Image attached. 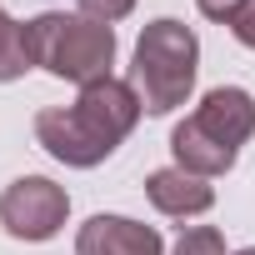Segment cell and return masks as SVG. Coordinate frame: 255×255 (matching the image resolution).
I'll list each match as a JSON object with an SVG mask.
<instances>
[{
    "instance_id": "6da1fadb",
    "label": "cell",
    "mask_w": 255,
    "mask_h": 255,
    "mask_svg": "<svg viewBox=\"0 0 255 255\" xmlns=\"http://www.w3.org/2000/svg\"><path fill=\"white\" fill-rule=\"evenodd\" d=\"M140 115H145V105H140L135 85L120 75H105L95 85H80L75 105H45L35 115V140L60 165L90 170L105 155H115V145L140 125Z\"/></svg>"
},
{
    "instance_id": "7a4b0ae2",
    "label": "cell",
    "mask_w": 255,
    "mask_h": 255,
    "mask_svg": "<svg viewBox=\"0 0 255 255\" xmlns=\"http://www.w3.org/2000/svg\"><path fill=\"white\" fill-rule=\"evenodd\" d=\"M25 50H30V65L50 70L55 80L95 85L115 65V30L90 15L40 10L35 20H25Z\"/></svg>"
},
{
    "instance_id": "3957f363",
    "label": "cell",
    "mask_w": 255,
    "mask_h": 255,
    "mask_svg": "<svg viewBox=\"0 0 255 255\" xmlns=\"http://www.w3.org/2000/svg\"><path fill=\"white\" fill-rule=\"evenodd\" d=\"M195 65H200V40L185 20H150L135 40V65H130V85L145 105V115H170L175 105L190 100L195 90Z\"/></svg>"
},
{
    "instance_id": "277c9868",
    "label": "cell",
    "mask_w": 255,
    "mask_h": 255,
    "mask_svg": "<svg viewBox=\"0 0 255 255\" xmlns=\"http://www.w3.org/2000/svg\"><path fill=\"white\" fill-rule=\"evenodd\" d=\"M65 215H70V195H65V185H55L45 175H20L0 195V225L15 240H55Z\"/></svg>"
},
{
    "instance_id": "5b68a950",
    "label": "cell",
    "mask_w": 255,
    "mask_h": 255,
    "mask_svg": "<svg viewBox=\"0 0 255 255\" xmlns=\"http://www.w3.org/2000/svg\"><path fill=\"white\" fill-rule=\"evenodd\" d=\"M75 255H165V240L130 215H90L75 235Z\"/></svg>"
},
{
    "instance_id": "8992f818",
    "label": "cell",
    "mask_w": 255,
    "mask_h": 255,
    "mask_svg": "<svg viewBox=\"0 0 255 255\" xmlns=\"http://www.w3.org/2000/svg\"><path fill=\"white\" fill-rule=\"evenodd\" d=\"M190 120L200 125L210 140H220L225 150H240V145L255 135V95L240 90V85H215V90L195 105Z\"/></svg>"
},
{
    "instance_id": "52a82bcc",
    "label": "cell",
    "mask_w": 255,
    "mask_h": 255,
    "mask_svg": "<svg viewBox=\"0 0 255 255\" xmlns=\"http://www.w3.org/2000/svg\"><path fill=\"white\" fill-rule=\"evenodd\" d=\"M145 195H150V205H155L160 215H175V220L205 215V210L215 205L210 180H205V175H190V170H180V165L150 170V175H145Z\"/></svg>"
},
{
    "instance_id": "ba28073f",
    "label": "cell",
    "mask_w": 255,
    "mask_h": 255,
    "mask_svg": "<svg viewBox=\"0 0 255 255\" xmlns=\"http://www.w3.org/2000/svg\"><path fill=\"white\" fill-rule=\"evenodd\" d=\"M30 70V50H25V25L5 15L0 5V80H20Z\"/></svg>"
},
{
    "instance_id": "9c48e42d",
    "label": "cell",
    "mask_w": 255,
    "mask_h": 255,
    "mask_svg": "<svg viewBox=\"0 0 255 255\" xmlns=\"http://www.w3.org/2000/svg\"><path fill=\"white\" fill-rule=\"evenodd\" d=\"M175 255H225V235L215 225H190V230H180Z\"/></svg>"
},
{
    "instance_id": "30bf717a",
    "label": "cell",
    "mask_w": 255,
    "mask_h": 255,
    "mask_svg": "<svg viewBox=\"0 0 255 255\" xmlns=\"http://www.w3.org/2000/svg\"><path fill=\"white\" fill-rule=\"evenodd\" d=\"M75 5H80V15H90L100 25H115V20H125L135 10V0H75Z\"/></svg>"
},
{
    "instance_id": "8fae6325",
    "label": "cell",
    "mask_w": 255,
    "mask_h": 255,
    "mask_svg": "<svg viewBox=\"0 0 255 255\" xmlns=\"http://www.w3.org/2000/svg\"><path fill=\"white\" fill-rule=\"evenodd\" d=\"M195 5H200V15L205 20H220V25H235L250 5H255V0H195Z\"/></svg>"
},
{
    "instance_id": "7c38bea8",
    "label": "cell",
    "mask_w": 255,
    "mask_h": 255,
    "mask_svg": "<svg viewBox=\"0 0 255 255\" xmlns=\"http://www.w3.org/2000/svg\"><path fill=\"white\" fill-rule=\"evenodd\" d=\"M230 30H235V40H240V45H250V50H255V5H250V10L230 25Z\"/></svg>"
},
{
    "instance_id": "4fadbf2b",
    "label": "cell",
    "mask_w": 255,
    "mask_h": 255,
    "mask_svg": "<svg viewBox=\"0 0 255 255\" xmlns=\"http://www.w3.org/2000/svg\"><path fill=\"white\" fill-rule=\"evenodd\" d=\"M235 255H255V245H245V250H235Z\"/></svg>"
}]
</instances>
